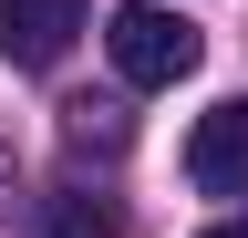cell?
Returning <instances> with one entry per match:
<instances>
[{
	"label": "cell",
	"instance_id": "2",
	"mask_svg": "<svg viewBox=\"0 0 248 238\" xmlns=\"http://www.w3.org/2000/svg\"><path fill=\"white\" fill-rule=\"evenodd\" d=\"M83 11H93V0H0V63H21V73H52L62 52H73Z\"/></svg>",
	"mask_w": 248,
	"mask_h": 238
},
{
	"label": "cell",
	"instance_id": "1",
	"mask_svg": "<svg viewBox=\"0 0 248 238\" xmlns=\"http://www.w3.org/2000/svg\"><path fill=\"white\" fill-rule=\"evenodd\" d=\"M104 52H114L124 83H186L197 73V21H176L166 0H124L104 21Z\"/></svg>",
	"mask_w": 248,
	"mask_h": 238
},
{
	"label": "cell",
	"instance_id": "3",
	"mask_svg": "<svg viewBox=\"0 0 248 238\" xmlns=\"http://www.w3.org/2000/svg\"><path fill=\"white\" fill-rule=\"evenodd\" d=\"M186 176H197V197H248V104H207L197 114Z\"/></svg>",
	"mask_w": 248,
	"mask_h": 238
},
{
	"label": "cell",
	"instance_id": "4",
	"mask_svg": "<svg viewBox=\"0 0 248 238\" xmlns=\"http://www.w3.org/2000/svg\"><path fill=\"white\" fill-rule=\"evenodd\" d=\"M42 238H114V207H104V197H52Z\"/></svg>",
	"mask_w": 248,
	"mask_h": 238
},
{
	"label": "cell",
	"instance_id": "5",
	"mask_svg": "<svg viewBox=\"0 0 248 238\" xmlns=\"http://www.w3.org/2000/svg\"><path fill=\"white\" fill-rule=\"evenodd\" d=\"M207 238H248V218H228V228H207Z\"/></svg>",
	"mask_w": 248,
	"mask_h": 238
}]
</instances>
